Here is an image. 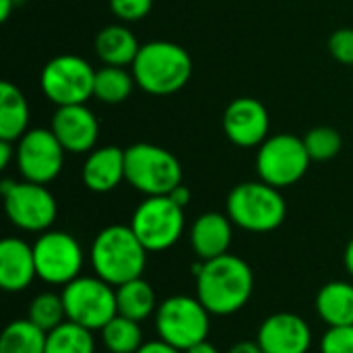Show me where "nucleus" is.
<instances>
[{
  "instance_id": "obj_25",
  "label": "nucleus",
  "mask_w": 353,
  "mask_h": 353,
  "mask_svg": "<svg viewBox=\"0 0 353 353\" xmlns=\"http://www.w3.org/2000/svg\"><path fill=\"white\" fill-rule=\"evenodd\" d=\"M134 85V77L124 66H103L95 70L93 97L110 105L122 103L130 97Z\"/></svg>"
},
{
  "instance_id": "obj_36",
  "label": "nucleus",
  "mask_w": 353,
  "mask_h": 353,
  "mask_svg": "<svg viewBox=\"0 0 353 353\" xmlns=\"http://www.w3.org/2000/svg\"><path fill=\"white\" fill-rule=\"evenodd\" d=\"M228 353H265L261 350V345L256 341H240L236 345H232Z\"/></svg>"
},
{
  "instance_id": "obj_18",
  "label": "nucleus",
  "mask_w": 353,
  "mask_h": 353,
  "mask_svg": "<svg viewBox=\"0 0 353 353\" xmlns=\"http://www.w3.org/2000/svg\"><path fill=\"white\" fill-rule=\"evenodd\" d=\"M83 184L97 194L112 192L126 180V153L120 147L105 145L93 149L81 170Z\"/></svg>"
},
{
  "instance_id": "obj_38",
  "label": "nucleus",
  "mask_w": 353,
  "mask_h": 353,
  "mask_svg": "<svg viewBox=\"0 0 353 353\" xmlns=\"http://www.w3.org/2000/svg\"><path fill=\"white\" fill-rule=\"evenodd\" d=\"M343 265H345L347 273L353 277V238L347 242V246H345V252H343Z\"/></svg>"
},
{
  "instance_id": "obj_24",
  "label": "nucleus",
  "mask_w": 353,
  "mask_h": 353,
  "mask_svg": "<svg viewBox=\"0 0 353 353\" xmlns=\"http://www.w3.org/2000/svg\"><path fill=\"white\" fill-rule=\"evenodd\" d=\"M48 333L29 319L12 321L0 335V353H46Z\"/></svg>"
},
{
  "instance_id": "obj_15",
  "label": "nucleus",
  "mask_w": 353,
  "mask_h": 353,
  "mask_svg": "<svg viewBox=\"0 0 353 353\" xmlns=\"http://www.w3.org/2000/svg\"><path fill=\"white\" fill-rule=\"evenodd\" d=\"M256 343L265 353H308L312 329L294 312H275L261 323Z\"/></svg>"
},
{
  "instance_id": "obj_26",
  "label": "nucleus",
  "mask_w": 353,
  "mask_h": 353,
  "mask_svg": "<svg viewBox=\"0 0 353 353\" xmlns=\"http://www.w3.org/2000/svg\"><path fill=\"white\" fill-rule=\"evenodd\" d=\"M101 343L110 353H137L143 347L141 323L116 314L101 331Z\"/></svg>"
},
{
  "instance_id": "obj_2",
  "label": "nucleus",
  "mask_w": 353,
  "mask_h": 353,
  "mask_svg": "<svg viewBox=\"0 0 353 353\" xmlns=\"http://www.w3.org/2000/svg\"><path fill=\"white\" fill-rule=\"evenodd\" d=\"M149 250L130 225H108L91 242L89 263L93 275L118 288L143 277Z\"/></svg>"
},
{
  "instance_id": "obj_11",
  "label": "nucleus",
  "mask_w": 353,
  "mask_h": 353,
  "mask_svg": "<svg viewBox=\"0 0 353 353\" xmlns=\"http://www.w3.org/2000/svg\"><path fill=\"white\" fill-rule=\"evenodd\" d=\"M37 279L48 285L64 288L83 273L85 254L79 240L66 232L48 230L33 242Z\"/></svg>"
},
{
  "instance_id": "obj_13",
  "label": "nucleus",
  "mask_w": 353,
  "mask_h": 353,
  "mask_svg": "<svg viewBox=\"0 0 353 353\" xmlns=\"http://www.w3.org/2000/svg\"><path fill=\"white\" fill-rule=\"evenodd\" d=\"M64 147L52 128H29L17 141V165L27 182L50 184L64 165Z\"/></svg>"
},
{
  "instance_id": "obj_19",
  "label": "nucleus",
  "mask_w": 353,
  "mask_h": 353,
  "mask_svg": "<svg viewBox=\"0 0 353 353\" xmlns=\"http://www.w3.org/2000/svg\"><path fill=\"white\" fill-rule=\"evenodd\" d=\"M33 279H37L33 246L21 238H4L0 242V288L6 294H19Z\"/></svg>"
},
{
  "instance_id": "obj_39",
  "label": "nucleus",
  "mask_w": 353,
  "mask_h": 353,
  "mask_svg": "<svg viewBox=\"0 0 353 353\" xmlns=\"http://www.w3.org/2000/svg\"><path fill=\"white\" fill-rule=\"evenodd\" d=\"M10 10H12V0H0V19L2 21H8Z\"/></svg>"
},
{
  "instance_id": "obj_34",
  "label": "nucleus",
  "mask_w": 353,
  "mask_h": 353,
  "mask_svg": "<svg viewBox=\"0 0 353 353\" xmlns=\"http://www.w3.org/2000/svg\"><path fill=\"white\" fill-rule=\"evenodd\" d=\"M168 196H170L174 203H178L182 209H184V207H188V203H190V199H192V196H190V190H188V186H184V184H178V186H176V188H174V190H172Z\"/></svg>"
},
{
  "instance_id": "obj_8",
  "label": "nucleus",
  "mask_w": 353,
  "mask_h": 353,
  "mask_svg": "<svg viewBox=\"0 0 353 353\" xmlns=\"http://www.w3.org/2000/svg\"><path fill=\"white\" fill-rule=\"evenodd\" d=\"M0 192L4 199L6 217L14 228L31 234H43L52 230L58 215V205L46 184L2 180Z\"/></svg>"
},
{
  "instance_id": "obj_32",
  "label": "nucleus",
  "mask_w": 353,
  "mask_h": 353,
  "mask_svg": "<svg viewBox=\"0 0 353 353\" xmlns=\"http://www.w3.org/2000/svg\"><path fill=\"white\" fill-rule=\"evenodd\" d=\"M329 54L345 66H353V29H337L329 39Z\"/></svg>"
},
{
  "instance_id": "obj_7",
  "label": "nucleus",
  "mask_w": 353,
  "mask_h": 353,
  "mask_svg": "<svg viewBox=\"0 0 353 353\" xmlns=\"http://www.w3.org/2000/svg\"><path fill=\"white\" fill-rule=\"evenodd\" d=\"M66 321L89 331H101L116 314V288L97 275H81L62 288Z\"/></svg>"
},
{
  "instance_id": "obj_33",
  "label": "nucleus",
  "mask_w": 353,
  "mask_h": 353,
  "mask_svg": "<svg viewBox=\"0 0 353 353\" xmlns=\"http://www.w3.org/2000/svg\"><path fill=\"white\" fill-rule=\"evenodd\" d=\"M137 353H184V352H180V350H176V347H172V345H168V343H165V341H161V339H153V341L143 343V347H141Z\"/></svg>"
},
{
  "instance_id": "obj_30",
  "label": "nucleus",
  "mask_w": 353,
  "mask_h": 353,
  "mask_svg": "<svg viewBox=\"0 0 353 353\" xmlns=\"http://www.w3.org/2000/svg\"><path fill=\"white\" fill-rule=\"evenodd\" d=\"M319 347L321 353H353V325L329 327Z\"/></svg>"
},
{
  "instance_id": "obj_1",
  "label": "nucleus",
  "mask_w": 353,
  "mask_h": 353,
  "mask_svg": "<svg viewBox=\"0 0 353 353\" xmlns=\"http://www.w3.org/2000/svg\"><path fill=\"white\" fill-rule=\"evenodd\" d=\"M194 279L196 298L213 316L240 312L254 292L252 267L230 252L213 261H201L194 267Z\"/></svg>"
},
{
  "instance_id": "obj_29",
  "label": "nucleus",
  "mask_w": 353,
  "mask_h": 353,
  "mask_svg": "<svg viewBox=\"0 0 353 353\" xmlns=\"http://www.w3.org/2000/svg\"><path fill=\"white\" fill-rule=\"evenodd\" d=\"M304 145L312 161H329L339 155L343 147V139L331 126H316L306 132Z\"/></svg>"
},
{
  "instance_id": "obj_37",
  "label": "nucleus",
  "mask_w": 353,
  "mask_h": 353,
  "mask_svg": "<svg viewBox=\"0 0 353 353\" xmlns=\"http://www.w3.org/2000/svg\"><path fill=\"white\" fill-rule=\"evenodd\" d=\"M184 353H219V350L207 339V341H201V343H196V345H192L190 350H186Z\"/></svg>"
},
{
  "instance_id": "obj_21",
  "label": "nucleus",
  "mask_w": 353,
  "mask_h": 353,
  "mask_svg": "<svg viewBox=\"0 0 353 353\" xmlns=\"http://www.w3.org/2000/svg\"><path fill=\"white\" fill-rule=\"evenodd\" d=\"M316 314L327 327L353 325V283L329 281L325 283L314 300Z\"/></svg>"
},
{
  "instance_id": "obj_4",
  "label": "nucleus",
  "mask_w": 353,
  "mask_h": 353,
  "mask_svg": "<svg viewBox=\"0 0 353 353\" xmlns=\"http://www.w3.org/2000/svg\"><path fill=\"white\" fill-rule=\"evenodd\" d=\"M225 213L232 223L250 234H269L281 228L288 205L279 188L259 180L234 186L225 201Z\"/></svg>"
},
{
  "instance_id": "obj_20",
  "label": "nucleus",
  "mask_w": 353,
  "mask_h": 353,
  "mask_svg": "<svg viewBox=\"0 0 353 353\" xmlns=\"http://www.w3.org/2000/svg\"><path fill=\"white\" fill-rule=\"evenodd\" d=\"M141 43L124 25H108L95 35V54L105 66H132Z\"/></svg>"
},
{
  "instance_id": "obj_28",
  "label": "nucleus",
  "mask_w": 353,
  "mask_h": 353,
  "mask_svg": "<svg viewBox=\"0 0 353 353\" xmlns=\"http://www.w3.org/2000/svg\"><path fill=\"white\" fill-rule=\"evenodd\" d=\"M27 319L46 333H50L56 327H60L62 323H66V310H64L62 294H54V292L37 294L29 302Z\"/></svg>"
},
{
  "instance_id": "obj_10",
  "label": "nucleus",
  "mask_w": 353,
  "mask_h": 353,
  "mask_svg": "<svg viewBox=\"0 0 353 353\" xmlns=\"http://www.w3.org/2000/svg\"><path fill=\"white\" fill-rule=\"evenodd\" d=\"M312 159L306 151L304 139L296 134H275L269 137L256 151V174L259 180L275 186L288 188L304 178Z\"/></svg>"
},
{
  "instance_id": "obj_27",
  "label": "nucleus",
  "mask_w": 353,
  "mask_h": 353,
  "mask_svg": "<svg viewBox=\"0 0 353 353\" xmlns=\"http://www.w3.org/2000/svg\"><path fill=\"white\" fill-rule=\"evenodd\" d=\"M46 353H95L93 331L66 321L48 333Z\"/></svg>"
},
{
  "instance_id": "obj_3",
  "label": "nucleus",
  "mask_w": 353,
  "mask_h": 353,
  "mask_svg": "<svg viewBox=\"0 0 353 353\" xmlns=\"http://www.w3.org/2000/svg\"><path fill=\"white\" fill-rule=\"evenodd\" d=\"M190 74L192 58L174 41L155 39L143 43L132 62L134 83L151 95H172L180 91L190 81Z\"/></svg>"
},
{
  "instance_id": "obj_35",
  "label": "nucleus",
  "mask_w": 353,
  "mask_h": 353,
  "mask_svg": "<svg viewBox=\"0 0 353 353\" xmlns=\"http://www.w3.org/2000/svg\"><path fill=\"white\" fill-rule=\"evenodd\" d=\"M12 153H17V149H12V143L10 141H0V170L8 168Z\"/></svg>"
},
{
  "instance_id": "obj_31",
  "label": "nucleus",
  "mask_w": 353,
  "mask_h": 353,
  "mask_svg": "<svg viewBox=\"0 0 353 353\" xmlns=\"http://www.w3.org/2000/svg\"><path fill=\"white\" fill-rule=\"evenodd\" d=\"M153 8V0H110V10L124 23L143 21Z\"/></svg>"
},
{
  "instance_id": "obj_9",
  "label": "nucleus",
  "mask_w": 353,
  "mask_h": 353,
  "mask_svg": "<svg viewBox=\"0 0 353 353\" xmlns=\"http://www.w3.org/2000/svg\"><path fill=\"white\" fill-rule=\"evenodd\" d=\"M130 228L149 252H163L178 244L184 234V209L168 194L147 196L132 213Z\"/></svg>"
},
{
  "instance_id": "obj_5",
  "label": "nucleus",
  "mask_w": 353,
  "mask_h": 353,
  "mask_svg": "<svg viewBox=\"0 0 353 353\" xmlns=\"http://www.w3.org/2000/svg\"><path fill=\"white\" fill-rule=\"evenodd\" d=\"M211 312L194 296H170L159 302L155 312L157 339L186 352L192 345L207 341L211 331Z\"/></svg>"
},
{
  "instance_id": "obj_14",
  "label": "nucleus",
  "mask_w": 353,
  "mask_h": 353,
  "mask_svg": "<svg viewBox=\"0 0 353 353\" xmlns=\"http://www.w3.org/2000/svg\"><path fill=\"white\" fill-rule=\"evenodd\" d=\"M269 112L254 97H238L223 112V132L242 149L261 147L269 139Z\"/></svg>"
},
{
  "instance_id": "obj_23",
  "label": "nucleus",
  "mask_w": 353,
  "mask_h": 353,
  "mask_svg": "<svg viewBox=\"0 0 353 353\" xmlns=\"http://www.w3.org/2000/svg\"><path fill=\"white\" fill-rule=\"evenodd\" d=\"M116 302H118V314L132 319L137 323H143L149 316H155L157 306H159L151 283H147L143 277L132 279L124 285H118Z\"/></svg>"
},
{
  "instance_id": "obj_16",
  "label": "nucleus",
  "mask_w": 353,
  "mask_h": 353,
  "mask_svg": "<svg viewBox=\"0 0 353 353\" xmlns=\"http://www.w3.org/2000/svg\"><path fill=\"white\" fill-rule=\"evenodd\" d=\"M52 132L66 153H91L99 137V122L85 103L62 105L54 112Z\"/></svg>"
},
{
  "instance_id": "obj_22",
  "label": "nucleus",
  "mask_w": 353,
  "mask_h": 353,
  "mask_svg": "<svg viewBox=\"0 0 353 353\" xmlns=\"http://www.w3.org/2000/svg\"><path fill=\"white\" fill-rule=\"evenodd\" d=\"M29 130V105L10 81L0 83V141L17 143Z\"/></svg>"
},
{
  "instance_id": "obj_12",
  "label": "nucleus",
  "mask_w": 353,
  "mask_h": 353,
  "mask_svg": "<svg viewBox=\"0 0 353 353\" xmlns=\"http://www.w3.org/2000/svg\"><path fill=\"white\" fill-rule=\"evenodd\" d=\"M93 66L74 54H62L52 58L43 66L39 77L43 95L58 108L87 103V99L93 97Z\"/></svg>"
},
{
  "instance_id": "obj_6",
  "label": "nucleus",
  "mask_w": 353,
  "mask_h": 353,
  "mask_svg": "<svg viewBox=\"0 0 353 353\" xmlns=\"http://www.w3.org/2000/svg\"><path fill=\"white\" fill-rule=\"evenodd\" d=\"M124 153L126 182L145 196H163L182 184V163L172 151L151 143H137Z\"/></svg>"
},
{
  "instance_id": "obj_17",
  "label": "nucleus",
  "mask_w": 353,
  "mask_h": 353,
  "mask_svg": "<svg viewBox=\"0 0 353 353\" xmlns=\"http://www.w3.org/2000/svg\"><path fill=\"white\" fill-rule=\"evenodd\" d=\"M234 238V223L228 213H203L190 225L188 240L199 261H213L230 252Z\"/></svg>"
}]
</instances>
